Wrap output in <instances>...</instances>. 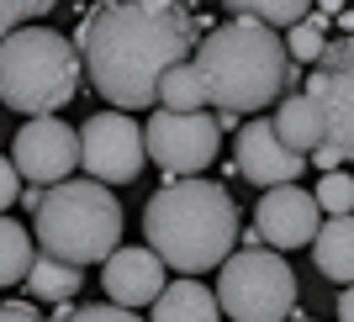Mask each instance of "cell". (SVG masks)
<instances>
[{"label": "cell", "mask_w": 354, "mask_h": 322, "mask_svg": "<svg viewBox=\"0 0 354 322\" xmlns=\"http://www.w3.org/2000/svg\"><path fill=\"white\" fill-rule=\"evenodd\" d=\"M74 48L95 95L117 111H138L153 106V85L164 69L191 59L196 16L180 0H117L80 21Z\"/></svg>", "instance_id": "obj_1"}, {"label": "cell", "mask_w": 354, "mask_h": 322, "mask_svg": "<svg viewBox=\"0 0 354 322\" xmlns=\"http://www.w3.org/2000/svg\"><path fill=\"white\" fill-rule=\"evenodd\" d=\"M143 233L148 249L159 254L164 269H180V275H201V269H217L238 243V201L227 196V185H212V180H169L148 196L143 206Z\"/></svg>", "instance_id": "obj_2"}, {"label": "cell", "mask_w": 354, "mask_h": 322, "mask_svg": "<svg viewBox=\"0 0 354 322\" xmlns=\"http://www.w3.org/2000/svg\"><path fill=\"white\" fill-rule=\"evenodd\" d=\"M191 69L201 79L207 106H217V111H265L301 74L286 59L281 32L259 27V21H243V16L222 21V27H212L201 37Z\"/></svg>", "instance_id": "obj_3"}, {"label": "cell", "mask_w": 354, "mask_h": 322, "mask_svg": "<svg viewBox=\"0 0 354 322\" xmlns=\"http://www.w3.org/2000/svg\"><path fill=\"white\" fill-rule=\"evenodd\" d=\"M32 243L64 264H106L122 243V201L95 180H59L32 211Z\"/></svg>", "instance_id": "obj_4"}, {"label": "cell", "mask_w": 354, "mask_h": 322, "mask_svg": "<svg viewBox=\"0 0 354 322\" xmlns=\"http://www.w3.org/2000/svg\"><path fill=\"white\" fill-rule=\"evenodd\" d=\"M80 48L53 27H21L0 43V106L21 117H59L80 90Z\"/></svg>", "instance_id": "obj_5"}, {"label": "cell", "mask_w": 354, "mask_h": 322, "mask_svg": "<svg viewBox=\"0 0 354 322\" xmlns=\"http://www.w3.org/2000/svg\"><path fill=\"white\" fill-rule=\"evenodd\" d=\"M217 312L227 322H291L296 275L275 249H238L217 264Z\"/></svg>", "instance_id": "obj_6"}, {"label": "cell", "mask_w": 354, "mask_h": 322, "mask_svg": "<svg viewBox=\"0 0 354 322\" xmlns=\"http://www.w3.org/2000/svg\"><path fill=\"white\" fill-rule=\"evenodd\" d=\"M307 95L323 106V148H317V169L333 175L339 164H354V32L333 37L323 59L307 74Z\"/></svg>", "instance_id": "obj_7"}, {"label": "cell", "mask_w": 354, "mask_h": 322, "mask_svg": "<svg viewBox=\"0 0 354 322\" xmlns=\"http://www.w3.org/2000/svg\"><path fill=\"white\" fill-rule=\"evenodd\" d=\"M143 148L153 153L169 180H196L201 169H212L222 153V132H217V117L207 111H159L143 127Z\"/></svg>", "instance_id": "obj_8"}, {"label": "cell", "mask_w": 354, "mask_h": 322, "mask_svg": "<svg viewBox=\"0 0 354 322\" xmlns=\"http://www.w3.org/2000/svg\"><path fill=\"white\" fill-rule=\"evenodd\" d=\"M148 148H143V127L127 111H95L80 127V164L90 169L95 185H127L138 180Z\"/></svg>", "instance_id": "obj_9"}, {"label": "cell", "mask_w": 354, "mask_h": 322, "mask_svg": "<svg viewBox=\"0 0 354 322\" xmlns=\"http://www.w3.org/2000/svg\"><path fill=\"white\" fill-rule=\"evenodd\" d=\"M11 164L27 185H59L80 164V132L59 117H27V127L11 138Z\"/></svg>", "instance_id": "obj_10"}, {"label": "cell", "mask_w": 354, "mask_h": 322, "mask_svg": "<svg viewBox=\"0 0 354 322\" xmlns=\"http://www.w3.org/2000/svg\"><path fill=\"white\" fill-rule=\"evenodd\" d=\"M317 227H323V211H317L312 191H301V185H275V191H265L259 206H254V233L275 254L307 249L312 238H317Z\"/></svg>", "instance_id": "obj_11"}, {"label": "cell", "mask_w": 354, "mask_h": 322, "mask_svg": "<svg viewBox=\"0 0 354 322\" xmlns=\"http://www.w3.org/2000/svg\"><path fill=\"white\" fill-rule=\"evenodd\" d=\"M301 169H307V159H301V153H291V148L275 138V127H270V122H249V127L238 132L233 175H243L249 185H265V191H275V185H296V180H301Z\"/></svg>", "instance_id": "obj_12"}, {"label": "cell", "mask_w": 354, "mask_h": 322, "mask_svg": "<svg viewBox=\"0 0 354 322\" xmlns=\"http://www.w3.org/2000/svg\"><path fill=\"white\" fill-rule=\"evenodd\" d=\"M169 269L159 264V254L153 249H117L111 259H106V269H101V285H106V296H111V307H153V296L169 285Z\"/></svg>", "instance_id": "obj_13"}, {"label": "cell", "mask_w": 354, "mask_h": 322, "mask_svg": "<svg viewBox=\"0 0 354 322\" xmlns=\"http://www.w3.org/2000/svg\"><path fill=\"white\" fill-rule=\"evenodd\" d=\"M312 264L317 275L333 285H354V211L349 217H328L312 238Z\"/></svg>", "instance_id": "obj_14"}, {"label": "cell", "mask_w": 354, "mask_h": 322, "mask_svg": "<svg viewBox=\"0 0 354 322\" xmlns=\"http://www.w3.org/2000/svg\"><path fill=\"white\" fill-rule=\"evenodd\" d=\"M275 138H281L291 153H317L323 148V138H328V127H323V106L312 101V95H286L281 101V111H275Z\"/></svg>", "instance_id": "obj_15"}, {"label": "cell", "mask_w": 354, "mask_h": 322, "mask_svg": "<svg viewBox=\"0 0 354 322\" xmlns=\"http://www.w3.org/2000/svg\"><path fill=\"white\" fill-rule=\"evenodd\" d=\"M148 322H222V312H217V296L201 280L180 275L153 296V317Z\"/></svg>", "instance_id": "obj_16"}, {"label": "cell", "mask_w": 354, "mask_h": 322, "mask_svg": "<svg viewBox=\"0 0 354 322\" xmlns=\"http://www.w3.org/2000/svg\"><path fill=\"white\" fill-rule=\"evenodd\" d=\"M80 285H85V275L64 259H48V254H37L27 269V296H37V301H69Z\"/></svg>", "instance_id": "obj_17"}, {"label": "cell", "mask_w": 354, "mask_h": 322, "mask_svg": "<svg viewBox=\"0 0 354 322\" xmlns=\"http://www.w3.org/2000/svg\"><path fill=\"white\" fill-rule=\"evenodd\" d=\"M32 259H37V243H32V233L21 227V222L0 217V291H6V285H16V280H27Z\"/></svg>", "instance_id": "obj_18"}, {"label": "cell", "mask_w": 354, "mask_h": 322, "mask_svg": "<svg viewBox=\"0 0 354 322\" xmlns=\"http://www.w3.org/2000/svg\"><path fill=\"white\" fill-rule=\"evenodd\" d=\"M233 16L243 21H259V27L281 32V27H296V21H307L312 16V0H222Z\"/></svg>", "instance_id": "obj_19"}, {"label": "cell", "mask_w": 354, "mask_h": 322, "mask_svg": "<svg viewBox=\"0 0 354 322\" xmlns=\"http://www.w3.org/2000/svg\"><path fill=\"white\" fill-rule=\"evenodd\" d=\"M153 101H159V111H201V106H207V95H201V79H196L191 64H175V69L159 74Z\"/></svg>", "instance_id": "obj_20"}, {"label": "cell", "mask_w": 354, "mask_h": 322, "mask_svg": "<svg viewBox=\"0 0 354 322\" xmlns=\"http://www.w3.org/2000/svg\"><path fill=\"white\" fill-rule=\"evenodd\" d=\"M323 48H328V32L317 27V21H296V27H286V59L301 69V64H317L323 59Z\"/></svg>", "instance_id": "obj_21"}, {"label": "cell", "mask_w": 354, "mask_h": 322, "mask_svg": "<svg viewBox=\"0 0 354 322\" xmlns=\"http://www.w3.org/2000/svg\"><path fill=\"white\" fill-rule=\"evenodd\" d=\"M312 201H317V211H328V217H349L354 211V180L344 175V169H333V175L317 180Z\"/></svg>", "instance_id": "obj_22"}, {"label": "cell", "mask_w": 354, "mask_h": 322, "mask_svg": "<svg viewBox=\"0 0 354 322\" xmlns=\"http://www.w3.org/2000/svg\"><path fill=\"white\" fill-rule=\"evenodd\" d=\"M59 6V0H0V43L11 37V32L32 27V16H48Z\"/></svg>", "instance_id": "obj_23"}, {"label": "cell", "mask_w": 354, "mask_h": 322, "mask_svg": "<svg viewBox=\"0 0 354 322\" xmlns=\"http://www.w3.org/2000/svg\"><path fill=\"white\" fill-rule=\"evenodd\" d=\"M64 322H143V317L106 301V307H69V317H64Z\"/></svg>", "instance_id": "obj_24"}, {"label": "cell", "mask_w": 354, "mask_h": 322, "mask_svg": "<svg viewBox=\"0 0 354 322\" xmlns=\"http://www.w3.org/2000/svg\"><path fill=\"white\" fill-rule=\"evenodd\" d=\"M11 201H21V175H16L11 159H0V211H6Z\"/></svg>", "instance_id": "obj_25"}, {"label": "cell", "mask_w": 354, "mask_h": 322, "mask_svg": "<svg viewBox=\"0 0 354 322\" xmlns=\"http://www.w3.org/2000/svg\"><path fill=\"white\" fill-rule=\"evenodd\" d=\"M0 322H43V312H32L27 301H6V307H0Z\"/></svg>", "instance_id": "obj_26"}, {"label": "cell", "mask_w": 354, "mask_h": 322, "mask_svg": "<svg viewBox=\"0 0 354 322\" xmlns=\"http://www.w3.org/2000/svg\"><path fill=\"white\" fill-rule=\"evenodd\" d=\"M339 322H354V285L339 291Z\"/></svg>", "instance_id": "obj_27"}, {"label": "cell", "mask_w": 354, "mask_h": 322, "mask_svg": "<svg viewBox=\"0 0 354 322\" xmlns=\"http://www.w3.org/2000/svg\"><path fill=\"white\" fill-rule=\"evenodd\" d=\"M323 11H333V16H339V11H344V0H323Z\"/></svg>", "instance_id": "obj_28"}, {"label": "cell", "mask_w": 354, "mask_h": 322, "mask_svg": "<svg viewBox=\"0 0 354 322\" xmlns=\"http://www.w3.org/2000/svg\"><path fill=\"white\" fill-rule=\"evenodd\" d=\"M101 6H117V0H101Z\"/></svg>", "instance_id": "obj_29"}, {"label": "cell", "mask_w": 354, "mask_h": 322, "mask_svg": "<svg viewBox=\"0 0 354 322\" xmlns=\"http://www.w3.org/2000/svg\"><path fill=\"white\" fill-rule=\"evenodd\" d=\"M291 322H307V317H291Z\"/></svg>", "instance_id": "obj_30"}]
</instances>
